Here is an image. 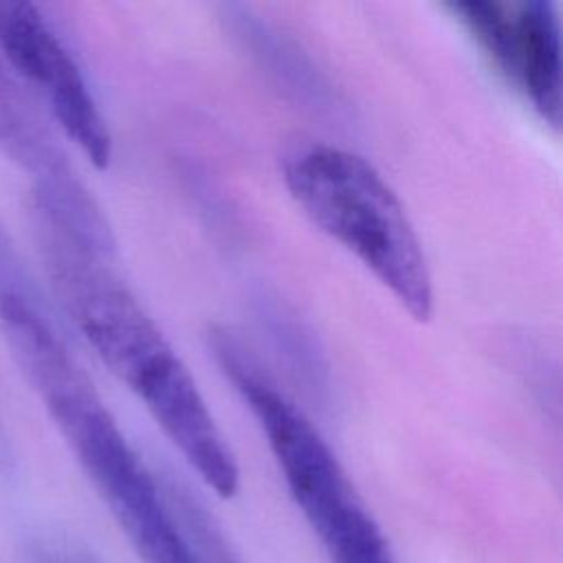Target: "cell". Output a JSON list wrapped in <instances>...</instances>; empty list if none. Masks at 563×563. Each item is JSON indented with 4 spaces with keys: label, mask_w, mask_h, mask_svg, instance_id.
<instances>
[{
    "label": "cell",
    "mask_w": 563,
    "mask_h": 563,
    "mask_svg": "<svg viewBox=\"0 0 563 563\" xmlns=\"http://www.w3.org/2000/svg\"><path fill=\"white\" fill-rule=\"evenodd\" d=\"M216 358L255 416L284 482L332 563H396L347 473L308 416L229 336H213Z\"/></svg>",
    "instance_id": "3"
},
{
    "label": "cell",
    "mask_w": 563,
    "mask_h": 563,
    "mask_svg": "<svg viewBox=\"0 0 563 563\" xmlns=\"http://www.w3.org/2000/svg\"><path fill=\"white\" fill-rule=\"evenodd\" d=\"M0 48L9 64L46 97L68 139L95 167H108L112 136L90 88L48 24L31 4L0 2Z\"/></svg>",
    "instance_id": "6"
},
{
    "label": "cell",
    "mask_w": 563,
    "mask_h": 563,
    "mask_svg": "<svg viewBox=\"0 0 563 563\" xmlns=\"http://www.w3.org/2000/svg\"><path fill=\"white\" fill-rule=\"evenodd\" d=\"M284 185L303 216L352 253L411 314H433V279L416 227L383 174L363 156L308 145L284 163Z\"/></svg>",
    "instance_id": "2"
},
{
    "label": "cell",
    "mask_w": 563,
    "mask_h": 563,
    "mask_svg": "<svg viewBox=\"0 0 563 563\" xmlns=\"http://www.w3.org/2000/svg\"><path fill=\"white\" fill-rule=\"evenodd\" d=\"M51 266L73 319L167 440L222 499L240 486L238 460L191 372L132 290L103 264L106 249L57 222Z\"/></svg>",
    "instance_id": "1"
},
{
    "label": "cell",
    "mask_w": 563,
    "mask_h": 563,
    "mask_svg": "<svg viewBox=\"0 0 563 563\" xmlns=\"http://www.w3.org/2000/svg\"><path fill=\"white\" fill-rule=\"evenodd\" d=\"M446 9L493 68L545 123L559 128L563 64L556 7L548 0H460Z\"/></svg>",
    "instance_id": "5"
},
{
    "label": "cell",
    "mask_w": 563,
    "mask_h": 563,
    "mask_svg": "<svg viewBox=\"0 0 563 563\" xmlns=\"http://www.w3.org/2000/svg\"><path fill=\"white\" fill-rule=\"evenodd\" d=\"M0 323L15 361L42 396L117 523L161 506L165 499L158 482L130 446L55 330L26 303L9 306L0 314Z\"/></svg>",
    "instance_id": "4"
},
{
    "label": "cell",
    "mask_w": 563,
    "mask_h": 563,
    "mask_svg": "<svg viewBox=\"0 0 563 563\" xmlns=\"http://www.w3.org/2000/svg\"><path fill=\"white\" fill-rule=\"evenodd\" d=\"M143 563H202L169 504L123 528Z\"/></svg>",
    "instance_id": "7"
}]
</instances>
